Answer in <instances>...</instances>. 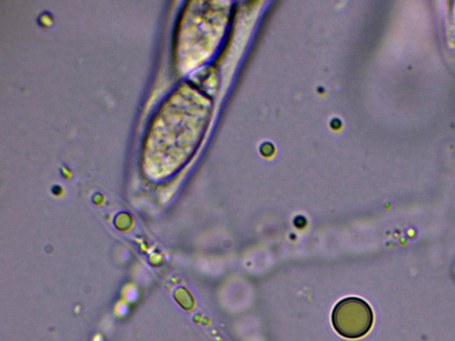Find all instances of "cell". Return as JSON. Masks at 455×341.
I'll use <instances>...</instances> for the list:
<instances>
[{"mask_svg": "<svg viewBox=\"0 0 455 341\" xmlns=\"http://www.w3.org/2000/svg\"><path fill=\"white\" fill-rule=\"evenodd\" d=\"M373 314L370 305L359 297H350L340 300L333 308L331 322L342 337L358 338L371 328Z\"/></svg>", "mask_w": 455, "mask_h": 341, "instance_id": "1", "label": "cell"}]
</instances>
